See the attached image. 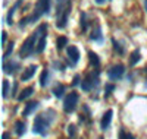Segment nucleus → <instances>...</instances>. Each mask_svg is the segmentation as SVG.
I'll use <instances>...</instances> for the list:
<instances>
[{"label": "nucleus", "mask_w": 147, "mask_h": 139, "mask_svg": "<svg viewBox=\"0 0 147 139\" xmlns=\"http://www.w3.org/2000/svg\"><path fill=\"white\" fill-rule=\"evenodd\" d=\"M72 9V0H66L65 3H59L57 6V19H56V28L63 29L68 23V16Z\"/></svg>", "instance_id": "obj_1"}, {"label": "nucleus", "mask_w": 147, "mask_h": 139, "mask_svg": "<svg viewBox=\"0 0 147 139\" xmlns=\"http://www.w3.org/2000/svg\"><path fill=\"white\" fill-rule=\"evenodd\" d=\"M37 41H38V31L32 32V35H30L28 38L24 41L21 50H19V56L24 57H30L34 51H35V47H37Z\"/></svg>", "instance_id": "obj_2"}, {"label": "nucleus", "mask_w": 147, "mask_h": 139, "mask_svg": "<svg viewBox=\"0 0 147 139\" xmlns=\"http://www.w3.org/2000/svg\"><path fill=\"white\" fill-rule=\"evenodd\" d=\"M53 117L47 119V113H43V114H38L35 116V120H34V133H38V135H46L49 128H50V123H52Z\"/></svg>", "instance_id": "obj_3"}, {"label": "nucleus", "mask_w": 147, "mask_h": 139, "mask_svg": "<svg viewBox=\"0 0 147 139\" xmlns=\"http://www.w3.org/2000/svg\"><path fill=\"white\" fill-rule=\"evenodd\" d=\"M49 12H50V0H38V3H37V6H35L34 13L31 16H27V21H28V23L35 22V21L40 19L41 15L49 13Z\"/></svg>", "instance_id": "obj_4"}, {"label": "nucleus", "mask_w": 147, "mask_h": 139, "mask_svg": "<svg viewBox=\"0 0 147 139\" xmlns=\"http://www.w3.org/2000/svg\"><path fill=\"white\" fill-rule=\"evenodd\" d=\"M99 69H96V72H91L85 76L81 82V88L84 91H91L94 86L99 85Z\"/></svg>", "instance_id": "obj_5"}, {"label": "nucleus", "mask_w": 147, "mask_h": 139, "mask_svg": "<svg viewBox=\"0 0 147 139\" xmlns=\"http://www.w3.org/2000/svg\"><path fill=\"white\" fill-rule=\"evenodd\" d=\"M38 41H37V47H35V53H43V50L46 47V38H47V25L41 23L38 27Z\"/></svg>", "instance_id": "obj_6"}, {"label": "nucleus", "mask_w": 147, "mask_h": 139, "mask_svg": "<svg viewBox=\"0 0 147 139\" xmlns=\"http://www.w3.org/2000/svg\"><path fill=\"white\" fill-rule=\"evenodd\" d=\"M77 104H78V94H77L75 91H72V92L68 94V95L65 97V100H63V110H65L66 113H72L74 110H75Z\"/></svg>", "instance_id": "obj_7"}, {"label": "nucleus", "mask_w": 147, "mask_h": 139, "mask_svg": "<svg viewBox=\"0 0 147 139\" xmlns=\"http://www.w3.org/2000/svg\"><path fill=\"white\" fill-rule=\"evenodd\" d=\"M125 73V66L124 65H115L113 67H110L109 72H107V76L112 79V81H118L124 76Z\"/></svg>", "instance_id": "obj_8"}, {"label": "nucleus", "mask_w": 147, "mask_h": 139, "mask_svg": "<svg viewBox=\"0 0 147 139\" xmlns=\"http://www.w3.org/2000/svg\"><path fill=\"white\" fill-rule=\"evenodd\" d=\"M68 56H69V60H71V65H77L78 60H80V50L75 47V45H69L68 47Z\"/></svg>", "instance_id": "obj_9"}, {"label": "nucleus", "mask_w": 147, "mask_h": 139, "mask_svg": "<svg viewBox=\"0 0 147 139\" xmlns=\"http://www.w3.org/2000/svg\"><path fill=\"white\" fill-rule=\"evenodd\" d=\"M112 116H113V111H112V110H107L105 114H103V117H102V120H100V128H102V130H106L109 126H110Z\"/></svg>", "instance_id": "obj_10"}, {"label": "nucleus", "mask_w": 147, "mask_h": 139, "mask_svg": "<svg viewBox=\"0 0 147 139\" xmlns=\"http://www.w3.org/2000/svg\"><path fill=\"white\" fill-rule=\"evenodd\" d=\"M18 69H21V65L18 61H5L3 63V70H5V73H15Z\"/></svg>", "instance_id": "obj_11"}, {"label": "nucleus", "mask_w": 147, "mask_h": 139, "mask_svg": "<svg viewBox=\"0 0 147 139\" xmlns=\"http://www.w3.org/2000/svg\"><path fill=\"white\" fill-rule=\"evenodd\" d=\"M90 40H91V41H97V43H102V41H103L102 28L99 27V25H96V28L91 31V34H90Z\"/></svg>", "instance_id": "obj_12"}, {"label": "nucleus", "mask_w": 147, "mask_h": 139, "mask_svg": "<svg viewBox=\"0 0 147 139\" xmlns=\"http://www.w3.org/2000/svg\"><path fill=\"white\" fill-rule=\"evenodd\" d=\"M38 106H40L38 101H30V103L25 106V108H24V111H22V116H30L32 111H35L37 108H38Z\"/></svg>", "instance_id": "obj_13"}, {"label": "nucleus", "mask_w": 147, "mask_h": 139, "mask_svg": "<svg viewBox=\"0 0 147 139\" xmlns=\"http://www.w3.org/2000/svg\"><path fill=\"white\" fill-rule=\"evenodd\" d=\"M35 65H31V66H28L25 70H24V73L21 75V81H28V79H31L32 76H34V73H35Z\"/></svg>", "instance_id": "obj_14"}, {"label": "nucleus", "mask_w": 147, "mask_h": 139, "mask_svg": "<svg viewBox=\"0 0 147 139\" xmlns=\"http://www.w3.org/2000/svg\"><path fill=\"white\" fill-rule=\"evenodd\" d=\"M21 3H22V0H18V2L13 5V7H10V9H9V12H7V16H6V21H7V23H9V25L13 23V13H15V10L21 6Z\"/></svg>", "instance_id": "obj_15"}, {"label": "nucleus", "mask_w": 147, "mask_h": 139, "mask_svg": "<svg viewBox=\"0 0 147 139\" xmlns=\"http://www.w3.org/2000/svg\"><path fill=\"white\" fill-rule=\"evenodd\" d=\"M32 92H34V88H32V86H28V88H25L24 91H21V94L18 95V100H19V101L27 100L28 97H31V95H32Z\"/></svg>", "instance_id": "obj_16"}, {"label": "nucleus", "mask_w": 147, "mask_h": 139, "mask_svg": "<svg viewBox=\"0 0 147 139\" xmlns=\"http://www.w3.org/2000/svg\"><path fill=\"white\" fill-rule=\"evenodd\" d=\"M88 59H90L91 66H94L96 69H99V66H100V60H99V56H97L94 51H88Z\"/></svg>", "instance_id": "obj_17"}, {"label": "nucleus", "mask_w": 147, "mask_h": 139, "mask_svg": "<svg viewBox=\"0 0 147 139\" xmlns=\"http://www.w3.org/2000/svg\"><path fill=\"white\" fill-rule=\"evenodd\" d=\"M25 123H24L22 120H18L16 123H15V132H16V135L18 136H22L24 133H25Z\"/></svg>", "instance_id": "obj_18"}, {"label": "nucleus", "mask_w": 147, "mask_h": 139, "mask_svg": "<svg viewBox=\"0 0 147 139\" xmlns=\"http://www.w3.org/2000/svg\"><path fill=\"white\" fill-rule=\"evenodd\" d=\"M141 59V54H140V51L138 50H134V51L131 53V56H129V65L131 66H134L136 63H138V60Z\"/></svg>", "instance_id": "obj_19"}, {"label": "nucleus", "mask_w": 147, "mask_h": 139, "mask_svg": "<svg viewBox=\"0 0 147 139\" xmlns=\"http://www.w3.org/2000/svg\"><path fill=\"white\" fill-rule=\"evenodd\" d=\"M63 92H65V85H62V84H60V85H56V86L53 88V95L57 97V98L62 97Z\"/></svg>", "instance_id": "obj_20"}, {"label": "nucleus", "mask_w": 147, "mask_h": 139, "mask_svg": "<svg viewBox=\"0 0 147 139\" xmlns=\"http://www.w3.org/2000/svg\"><path fill=\"white\" fill-rule=\"evenodd\" d=\"M68 45V38L66 37H59V38L56 40V47H57V50H62V48H65Z\"/></svg>", "instance_id": "obj_21"}, {"label": "nucleus", "mask_w": 147, "mask_h": 139, "mask_svg": "<svg viewBox=\"0 0 147 139\" xmlns=\"http://www.w3.org/2000/svg\"><path fill=\"white\" fill-rule=\"evenodd\" d=\"M47 84H49V70L44 69L41 72V75H40V85L41 86H46Z\"/></svg>", "instance_id": "obj_22"}, {"label": "nucleus", "mask_w": 147, "mask_h": 139, "mask_svg": "<svg viewBox=\"0 0 147 139\" xmlns=\"http://www.w3.org/2000/svg\"><path fill=\"white\" fill-rule=\"evenodd\" d=\"M80 22H81V29H82V31H87V27H88L87 15H85V13H81V19H80Z\"/></svg>", "instance_id": "obj_23"}, {"label": "nucleus", "mask_w": 147, "mask_h": 139, "mask_svg": "<svg viewBox=\"0 0 147 139\" xmlns=\"http://www.w3.org/2000/svg\"><path fill=\"white\" fill-rule=\"evenodd\" d=\"M112 44H113V48H115V51H118L119 54H124V48H122V45L115 40V38H112Z\"/></svg>", "instance_id": "obj_24"}, {"label": "nucleus", "mask_w": 147, "mask_h": 139, "mask_svg": "<svg viewBox=\"0 0 147 139\" xmlns=\"http://www.w3.org/2000/svg\"><path fill=\"white\" fill-rule=\"evenodd\" d=\"M113 90H115V85L113 84H106V86H105V97H109L110 92H112Z\"/></svg>", "instance_id": "obj_25"}, {"label": "nucleus", "mask_w": 147, "mask_h": 139, "mask_svg": "<svg viewBox=\"0 0 147 139\" xmlns=\"http://www.w3.org/2000/svg\"><path fill=\"white\" fill-rule=\"evenodd\" d=\"M68 135H69L71 139H72V138H75V135H77V129H75V126H74V124H69V126H68Z\"/></svg>", "instance_id": "obj_26"}, {"label": "nucleus", "mask_w": 147, "mask_h": 139, "mask_svg": "<svg viewBox=\"0 0 147 139\" xmlns=\"http://www.w3.org/2000/svg\"><path fill=\"white\" fill-rule=\"evenodd\" d=\"M119 139H134V136L125 130H119Z\"/></svg>", "instance_id": "obj_27"}, {"label": "nucleus", "mask_w": 147, "mask_h": 139, "mask_svg": "<svg viewBox=\"0 0 147 139\" xmlns=\"http://www.w3.org/2000/svg\"><path fill=\"white\" fill-rule=\"evenodd\" d=\"M7 92H9V81H3V92H2V95H3V98H6L7 97Z\"/></svg>", "instance_id": "obj_28"}, {"label": "nucleus", "mask_w": 147, "mask_h": 139, "mask_svg": "<svg viewBox=\"0 0 147 139\" xmlns=\"http://www.w3.org/2000/svg\"><path fill=\"white\" fill-rule=\"evenodd\" d=\"M12 51H13V43H10V44H9L7 50H6V51H5V54H3V60H5V61H6V59L9 57V54H10Z\"/></svg>", "instance_id": "obj_29"}, {"label": "nucleus", "mask_w": 147, "mask_h": 139, "mask_svg": "<svg viewBox=\"0 0 147 139\" xmlns=\"http://www.w3.org/2000/svg\"><path fill=\"white\" fill-rule=\"evenodd\" d=\"M80 84V75H75V78H74V82H72V86H75Z\"/></svg>", "instance_id": "obj_30"}, {"label": "nucleus", "mask_w": 147, "mask_h": 139, "mask_svg": "<svg viewBox=\"0 0 147 139\" xmlns=\"http://www.w3.org/2000/svg\"><path fill=\"white\" fill-rule=\"evenodd\" d=\"M94 2H96L97 5H105V3H107V2H110V0H94Z\"/></svg>", "instance_id": "obj_31"}, {"label": "nucleus", "mask_w": 147, "mask_h": 139, "mask_svg": "<svg viewBox=\"0 0 147 139\" xmlns=\"http://www.w3.org/2000/svg\"><path fill=\"white\" fill-rule=\"evenodd\" d=\"M6 40H7V34L3 31V37H2V43H3V45L6 44Z\"/></svg>", "instance_id": "obj_32"}, {"label": "nucleus", "mask_w": 147, "mask_h": 139, "mask_svg": "<svg viewBox=\"0 0 147 139\" xmlns=\"http://www.w3.org/2000/svg\"><path fill=\"white\" fill-rule=\"evenodd\" d=\"M2 139H9V133H7V132H5V133H3V136H2Z\"/></svg>", "instance_id": "obj_33"}, {"label": "nucleus", "mask_w": 147, "mask_h": 139, "mask_svg": "<svg viewBox=\"0 0 147 139\" xmlns=\"http://www.w3.org/2000/svg\"><path fill=\"white\" fill-rule=\"evenodd\" d=\"M146 9H147V0H146Z\"/></svg>", "instance_id": "obj_34"}, {"label": "nucleus", "mask_w": 147, "mask_h": 139, "mask_svg": "<svg viewBox=\"0 0 147 139\" xmlns=\"http://www.w3.org/2000/svg\"><path fill=\"white\" fill-rule=\"evenodd\" d=\"M57 2H59V3H62V0H57Z\"/></svg>", "instance_id": "obj_35"}, {"label": "nucleus", "mask_w": 147, "mask_h": 139, "mask_svg": "<svg viewBox=\"0 0 147 139\" xmlns=\"http://www.w3.org/2000/svg\"><path fill=\"white\" fill-rule=\"evenodd\" d=\"M99 139H105V138H103V136H100V138H99Z\"/></svg>", "instance_id": "obj_36"}, {"label": "nucleus", "mask_w": 147, "mask_h": 139, "mask_svg": "<svg viewBox=\"0 0 147 139\" xmlns=\"http://www.w3.org/2000/svg\"><path fill=\"white\" fill-rule=\"evenodd\" d=\"M146 75H147V69H146Z\"/></svg>", "instance_id": "obj_37"}]
</instances>
